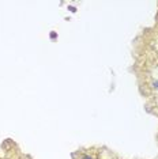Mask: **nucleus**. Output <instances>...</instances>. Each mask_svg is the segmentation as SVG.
<instances>
[{"label": "nucleus", "instance_id": "f257e3e1", "mask_svg": "<svg viewBox=\"0 0 158 159\" xmlns=\"http://www.w3.org/2000/svg\"><path fill=\"white\" fill-rule=\"evenodd\" d=\"M83 159H91V158H89V157H85Z\"/></svg>", "mask_w": 158, "mask_h": 159}]
</instances>
